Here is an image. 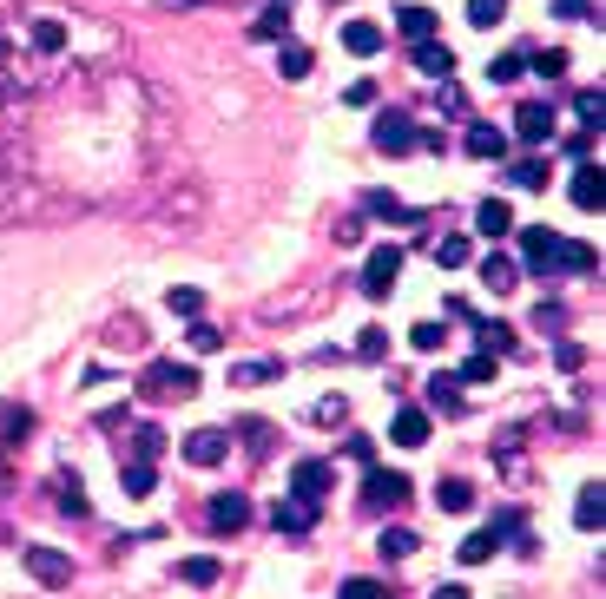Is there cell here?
<instances>
[{"instance_id":"obj_1","label":"cell","mask_w":606,"mask_h":599,"mask_svg":"<svg viewBox=\"0 0 606 599\" xmlns=\"http://www.w3.org/2000/svg\"><path fill=\"white\" fill-rule=\"evenodd\" d=\"M20 560H27V573L47 586V593H66V586H73V560H66V553H53V547H27Z\"/></svg>"},{"instance_id":"obj_2","label":"cell","mask_w":606,"mask_h":599,"mask_svg":"<svg viewBox=\"0 0 606 599\" xmlns=\"http://www.w3.org/2000/svg\"><path fill=\"white\" fill-rule=\"evenodd\" d=\"M198 389V376L185 363H152L145 369V395H159V402H185Z\"/></svg>"},{"instance_id":"obj_3","label":"cell","mask_w":606,"mask_h":599,"mask_svg":"<svg viewBox=\"0 0 606 599\" xmlns=\"http://www.w3.org/2000/svg\"><path fill=\"white\" fill-rule=\"evenodd\" d=\"M369 139H376V152H389V158H396V152H409V145H415V119H409L402 106H389L383 119L369 126Z\"/></svg>"},{"instance_id":"obj_4","label":"cell","mask_w":606,"mask_h":599,"mask_svg":"<svg viewBox=\"0 0 606 599\" xmlns=\"http://www.w3.org/2000/svg\"><path fill=\"white\" fill-rule=\"evenodd\" d=\"M514 264L534 270V277L560 270V237H554V231H521V257H514Z\"/></svg>"},{"instance_id":"obj_5","label":"cell","mask_w":606,"mask_h":599,"mask_svg":"<svg viewBox=\"0 0 606 599\" xmlns=\"http://www.w3.org/2000/svg\"><path fill=\"white\" fill-rule=\"evenodd\" d=\"M330 461H297V468H290V494H297L303 507H323V494H330Z\"/></svg>"},{"instance_id":"obj_6","label":"cell","mask_w":606,"mask_h":599,"mask_svg":"<svg viewBox=\"0 0 606 599\" xmlns=\"http://www.w3.org/2000/svg\"><path fill=\"white\" fill-rule=\"evenodd\" d=\"M495 461L508 468V481H514V488H527V481H534V461H527L521 428H501V435H495Z\"/></svg>"},{"instance_id":"obj_7","label":"cell","mask_w":606,"mask_h":599,"mask_svg":"<svg viewBox=\"0 0 606 599\" xmlns=\"http://www.w3.org/2000/svg\"><path fill=\"white\" fill-rule=\"evenodd\" d=\"M396 277H402V251H369V264H363V297L383 303L389 290H396Z\"/></svg>"},{"instance_id":"obj_8","label":"cell","mask_w":606,"mask_h":599,"mask_svg":"<svg viewBox=\"0 0 606 599\" xmlns=\"http://www.w3.org/2000/svg\"><path fill=\"white\" fill-rule=\"evenodd\" d=\"M402 501H409V481H402V474L369 468V481H363V507H369V514H383V507H402Z\"/></svg>"},{"instance_id":"obj_9","label":"cell","mask_w":606,"mask_h":599,"mask_svg":"<svg viewBox=\"0 0 606 599\" xmlns=\"http://www.w3.org/2000/svg\"><path fill=\"white\" fill-rule=\"evenodd\" d=\"M205 521H211V534H238V527L251 521V501H244V494H211Z\"/></svg>"},{"instance_id":"obj_10","label":"cell","mask_w":606,"mask_h":599,"mask_svg":"<svg viewBox=\"0 0 606 599\" xmlns=\"http://www.w3.org/2000/svg\"><path fill=\"white\" fill-rule=\"evenodd\" d=\"M224 455H231V435H224V428H198V435H185V461H192V468H218Z\"/></svg>"},{"instance_id":"obj_11","label":"cell","mask_w":606,"mask_h":599,"mask_svg":"<svg viewBox=\"0 0 606 599\" xmlns=\"http://www.w3.org/2000/svg\"><path fill=\"white\" fill-rule=\"evenodd\" d=\"M27 435H33V409H20V402H0V455H14Z\"/></svg>"},{"instance_id":"obj_12","label":"cell","mask_w":606,"mask_h":599,"mask_svg":"<svg viewBox=\"0 0 606 599\" xmlns=\"http://www.w3.org/2000/svg\"><path fill=\"white\" fill-rule=\"evenodd\" d=\"M481 284L495 290V297H508V290L521 284V264H514L508 251H488V257H481Z\"/></svg>"},{"instance_id":"obj_13","label":"cell","mask_w":606,"mask_h":599,"mask_svg":"<svg viewBox=\"0 0 606 599\" xmlns=\"http://www.w3.org/2000/svg\"><path fill=\"white\" fill-rule=\"evenodd\" d=\"M462 152H468V158H488V165H495V158H508V132H501V126H468Z\"/></svg>"},{"instance_id":"obj_14","label":"cell","mask_w":606,"mask_h":599,"mask_svg":"<svg viewBox=\"0 0 606 599\" xmlns=\"http://www.w3.org/2000/svg\"><path fill=\"white\" fill-rule=\"evenodd\" d=\"M514 132H521L527 145H547L554 139V106H521L514 112Z\"/></svg>"},{"instance_id":"obj_15","label":"cell","mask_w":606,"mask_h":599,"mask_svg":"<svg viewBox=\"0 0 606 599\" xmlns=\"http://www.w3.org/2000/svg\"><path fill=\"white\" fill-rule=\"evenodd\" d=\"M389 442H396V448H422V442H429V415H422V409H402L396 422H389Z\"/></svg>"},{"instance_id":"obj_16","label":"cell","mask_w":606,"mask_h":599,"mask_svg":"<svg viewBox=\"0 0 606 599\" xmlns=\"http://www.w3.org/2000/svg\"><path fill=\"white\" fill-rule=\"evenodd\" d=\"M409 60L422 66L429 79H448V73H455V53H448L442 40H415V53H409Z\"/></svg>"},{"instance_id":"obj_17","label":"cell","mask_w":606,"mask_h":599,"mask_svg":"<svg viewBox=\"0 0 606 599\" xmlns=\"http://www.w3.org/2000/svg\"><path fill=\"white\" fill-rule=\"evenodd\" d=\"M363 218H383V224H415L422 211H409L402 198H389V191H369V198H363Z\"/></svg>"},{"instance_id":"obj_18","label":"cell","mask_w":606,"mask_h":599,"mask_svg":"<svg viewBox=\"0 0 606 599\" xmlns=\"http://www.w3.org/2000/svg\"><path fill=\"white\" fill-rule=\"evenodd\" d=\"M600 521H606V494L587 481V488H580V501H574V527H580V534H600Z\"/></svg>"},{"instance_id":"obj_19","label":"cell","mask_w":606,"mask_h":599,"mask_svg":"<svg viewBox=\"0 0 606 599\" xmlns=\"http://www.w3.org/2000/svg\"><path fill=\"white\" fill-rule=\"evenodd\" d=\"M343 47H350L356 60H369V53H383V27H376V20H350V27H343Z\"/></svg>"},{"instance_id":"obj_20","label":"cell","mask_w":606,"mask_h":599,"mask_svg":"<svg viewBox=\"0 0 606 599\" xmlns=\"http://www.w3.org/2000/svg\"><path fill=\"white\" fill-rule=\"evenodd\" d=\"M271 527H277V534H303V527H317V507H303V501H277V507H271Z\"/></svg>"},{"instance_id":"obj_21","label":"cell","mask_w":606,"mask_h":599,"mask_svg":"<svg viewBox=\"0 0 606 599\" xmlns=\"http://www.w3.org/2000/svg\"><path fill=\"white\" fill-rule=\"evenodd\" d=\"M574 205H580V211H600V205H606V178L593 172V165H580V178H574Z\"/></svg>"},{"instance_id":"obj_22","label":"cell","mask_w":606,"mask_h":599,"mask_svg":"<svg viewBox=\"0 0 606 599\" xmlns=\"http://www.w3.org/2000/svg\"><path fill=\"white\" fill-rule=\"evenodd\" d=\"M475 231H481V237H508V231H514V211L501 205V198H488V205L475 211Z\"/></svg>"},{"instance_id":"obj_23","label":"cell","mask_w":606,"mask_h":599,"mask_svg":"<svg viewBox=\"0 0 606 599\" xmlns=\"http://www.w3.org/2000/svg\"><path fill=\"white\" fill-rule=\"evenodd\" d=\"M521 66H527V73H541V79H560V73H567V53H560V47H521Z\"/></svg>"},{"instance_id":"obj_24","label":"cell","mask_w":606,"mask_h":599,"mask_svg":"<svg viewBox=\"0 0 606 599\" xmlns=\"http://www.w3.org/2000/svg\"><path fill=\"white\" fill-rule=\"evenodd\" d=\"M119 488H126L132 501H145V494L159 488V468H152V461H126V474H119Z\"/></svg>"},{"instance_id":"obj_25","label":"cell","mask_w":606,"mask_h":599,"mask_svg":"<svg viewBox=\"0 0 606 599\" xmlns=\"http://www.w3.org/2000/svg\"><path fill=\"white\" fill-rule=\"evenodd\" d=\"M468 323H475V336H481V349H488V356H508V349H514L508 323H488V316H468Z\"/></svg>"},{"instance_id":"obj_26","label":"cell","mask_w":606,"mask_h":599,"mask_svg":"<svg viewBox=\"0 0 606 599\" xmlns=\"http://www.w3.org/2000/svg\"><path fill=\"white\" fill-rule=\"evenodd\" d=\"M435 507H442V514H468V507H475V488H468V481H435Z\"/></svg>"},{"instance_id":"obj_27","label":"cell","mask_w":606,"mask_h":599,"mask_svg":"<svg viewBox=\"0 0 606 599\" xmlns=\"http://www.w3.org/2000/svg\"><path fill=\"white\" fill-rule=\"evenodd\" d=\"M284 27H290V0H264V14L251 20V33H257V40H277Z\"/></svg>"},{"instance_id":"obj_28","label":"cell","mask_w":606,"mask_h":599,"mask_svg":"<svg viewBox=\"0 0 606 599\" xmlns=\"http://www.w3.org/2000/svg\"><path fill=\"white\" fill-rule=\"evenodd\" d=\"M310 66H317V60H310V47H297V40L277 47V73H284V79H310Z\"/></svg>"},{"instance_id":"obj_29","label":"cell","mask_w":606,"mask_h":599,"mask_svg":"<svg viewBox=\"0 0 606 599\" xmlns=\"http://www.w3.org/2000/svg\"><path fill=\"white\" fill-rule=\"evenodd\" d=\"M159 448H165V428L159 422H139V428H132V461H159Z\"/></svg>"},{"instance_id":"obj_30","label":"cell","mask_w":606,"mask_h":599,"mask_svg":"<svg viewBox=\"0 0 606 599\" xmlns=\"http://www.w3.org/2000/svg\"><path fill=\"white\" fill-rule=\"evenodd\" d=\"M178 580H185V586H198V593H211V586H218L224 573H218V560H205V553H198V560H185V567H178Z\"/></svg>"},{"instance_id":"obj_31","label":"cell","mask_w":606,"mask_h":599,"mask_svg":"<svg viewBox=\"0 0 606 599\" xmlns=\"http://www.w3.org/2000/svg\"><path fill=\"white\" fill-rule=\"evenodd\" d=\"M508 178H514L521 191H547V158H514Z\"/></svg>"},{"instance_id":"obj_32","label":"cell","mask_w":606,"mask_h":599,"mask_svg":"<svg viewBox=\"0 0 606 599\" xmlns=\"http://www.w3.org/2000/svg\"><path fill=\"white\" fill-rule=\"evenodd\" d=\"M396 33H402V40H429V33H435V14H429V7H402V14H396Z\"/></svg>"},{"instance_id":"obj_33","label":"cell","mask_w":606,"mask_h":599,"mask_svg":"<svg viewBox=\"0 0 606 599\" xmlns=\"http://www.w3.org/2000/svg\"><path fill=\"white\" fill-rule=\"evenodd\" d=\"M271 442H277V428H271V422H264V415H244V448H251V455H257V461L271 455Z\"/></svg>"},{"instance_id":"obj_34","label":"cell","mask_w":606,"mask_h":599,"mask_svg":"<svg viewBox=\"0 0 606 599\" xmlns=\"http://www.w3.org/2000/svg\"><path fill=\"white\" fill-rule=\"evenodd\" d=\"M310 422H317V428H343V422H350V402H343V395H323L317 409H310Z\"/></svg>"},{"instance_id":"obj_35","label":"cell","mask_w":606,"mask_h":599,"mask_svg":"<svg viewBox=\"0 0 606 599\" xmlns=\"http://www.w3.org/2000/svg\"><path fill=\"white\" fill-rule=\"evenodd\" d=\"M495 547H501V540H495V527H481V534H468V540H462V567H481V560H488Z\"/></svg>"},{"instance_id":"obj_36","label":"cell","mask_w":606,"mask_h":599,"mask_svg":"<svg viewBox=\"0 0 606 599\" xmlns=\"http://www.w3.org/2000/svg\"><path fill=\"white\" fill-rule=\"evenodd\" d=\"M376 547H383V560H409L415 534H409V527H383V540H376Z\"/></svg>"},{"instance_id":"obj_37","label":"cell","mask_w":606,"mask_h":599,"mask_svg":"<svg viewBox=\"0 0 606 599\" xmlns=\"http://www.w3.org/2000/svg\"><path fill=\"white\" fill-rule=\"evenodd\" d=\"M356 356H363V363H383V356H389V330H376V323H369V330L356 336Z\"/></svg>"},{"instance_id":"obj_38","label":"cell","mask_w":606,"mask_h":599,"mask_svg":"<svg viewBox=\"0 0 606 599\" xmlns=\"http://www.w3.org/2000/svg\"><path fill=\"white\" fill-rule=\"evenodd\" d=\"M429 402H435L442 415H462V389H455L448 376H435V382H429Z\"/></svg>"},{"instance_id":"obj_39","label":"cell","mask_w":606,"mask_h":599,"mask_svg":"<svg viewBox=\"0 0 606 599\" xmlns=\"http://www.w3.org/2000/svg\"><path fill=\"white\" fill-rule=\"evenodd\" d=\"M231 382L238 389H264V382H277V363H244V369H231Z\"/></svg>"},{"instance_id":"obj_40","label":"cell","mask_w":606,"mask_h":599,"mask_svg":"<svg viewBox=\"0 0 606 599\" xmlns=\"http://www.w3.org/2000/svg\"><path fill=\"white\" fill-rule=\"evenodd\" d=\"M53 501H60L66 514H86V488H80V474H73V481H53Z\"/></svg>"},{"instance_id":"obj_41","label":"cell","mask_w":606,"mask_h":599,"mask_svg":"<svg viewBox=\"0 0 606 599\" xmlns=\"http://www.w3.org/2000/svg\"><path fill=\"white\" fill-rule=\"evenodd\" d=\"M593 264H600L593 244H567V237H560V270H593Z\"/></svg>"},{"instance_id":"obj_42","label":"cell","mask_w":606,"mask_h":599,"mask_svg":"<svg viewBox=\"0 0 606 599\" xmlns=\"http://www.w3.org/2000/svg\"><path fill=\"white\" fill-rule=\"evenodd\" d=\"M455 376H462V382H495V356H488V349H475V356H468Z\"/></svg>"},{"instance_id":"obj_43","label":"cell","mask_w":606,"mask_h":599,"mask_svg":"<svg viewBox=\"0 0 606 599\" xmlns=\"http://www.w3.org/2000/svg\"><path fill=\"white\" fill-rule=\"evenodd\" d=\"M508 14V0H468V27H495Z\"/></svg>"},{"instance_id":"obj_44","label":"cell","mask_w":606,"mask_h":599,"mask_svg":"<svg viewBox=\"0 0 606 599\" xmlns=\"http://www.w3.org/2000/svg\"><path fill=\"white\" fill-rule=\"evenodd\" d=\"M574 112H580V126H606V93H580Z\"/></svg>"},{"instance_id":"obj_45","label":"cell","mask_w":606,"mask_h":599,"mask_svg":"<svg viewBox=\"0 0 606 599\" xmlns=\"http://www.w3.org/2000/svg\"><path fill=\"white\" fill-rule=\"evenodd\" d=\"M185 343H192V356H218V349H224V336L211 330V323H192V336H185Z\"/></svg>"},{"instance_id":"obj_46","label":"cell","mask_w":606,"mask_h":599,"mask_svg":"<svg viewBox=\"0 0 606 599\" xmlns=\"http://www.w3.org/2000/svg\"><path fill=\"white\" fill-rule=\"evenodd\" d=\"M435 264H442V270L468 264V237H442V244H435Z\"/></svg>"},{"instance_id":"obj_47","label":"cell","mask_w":606,"mask_h":599,"mask_svg":"<svg viewBox=\"0 0 606 599\" xmlns=\"http://www.w3.org/2000/svg\"><path fill=\"white\" fill-rule=\"evenodd\" d=\"M442 336H448V323H415V330H409V343L422 349V356H429V349H442Z\"/></svg>"},{"instance_id":"obj_48","label":"cell","mask_w":606,"mask_h":599,"mask_svg":"<svg viewBox=\"0 0 606 599\" xmlns=\"http://www.w3.org/2000/svg\"><path fill=\"white\" fill-rule=\"evenodd\" d=\"M527 66H521V53H501V60H488V79H495V86H508V79H521Z\"/></svg>"},{"instance_id":"obj_49","label":"cell","mask_w":606,"mask_h":599,"mask_svg":"<svg viewBox=\"0 0 606 599\" xmlns=\"http://www.w3.org/2000/svg\"><path fill=\"white\" fill-rule=\"evenodd\" d=\"M165 303H172L178 316H198V310H205V297H198V290H172V297H165Z\"/></svg>"},{"instance_id":"obj_50","label":"cell","mask_w":606,"mask_h":599,"mask_svg":"<svg viewBox=\"0 0 606 599\" xmlns=\"http://www.w3.org/2000/svg\"><path fill=\"white\" fill-rule=\"evenodd\" d=\"M343 599H383V580H343Z\"/></svg>"},{"instance_id":"obj_51","label":"cell","mask_w":606,"mask_h":599,"mask_svg":"<svg viewBox=\"0 0 606 599\" xmlns=\"http://www.w3.org/2000/svg\"><path fill=\"white\" fill-rule=\"evenodd\" d=\"M534 323H541V330H554V336H560V323H567V310H560V303H541V310H534Z\"/></svg>"},{"instance_id":"obj_52","label":"cell","mask_w":606,"mask_h":599,"mask_svg":"<svg viewBox=\"0 0 606 599\" xmlns=\"http://www.w3.org/2000/svg\"><path fill=\"white\" fill-rule=\"evenodd\" d=\"M435 106H442V112H468V99H462V86H448V79H442V99H435Z\"/></svg>"},{"instance_id":"obj_53","label":"cell","mask_w":606,"mask_h":599,"mask_svg":"<svg viewBox=\"0 0 606 599\" xmlns=\"http://www.w3.org/2000/svg\"><path fill=\"white\" fill-rule=\"evenodd\" d=\"M554 7H560L567 20H593V0H554Z\"/></svg>"},{"instance_id":"obj_54","label":"cell","mask_w":606,"mask_h":599,"mask_svg":"<svg viewBox=\"0 0 606 599\" xmlns=\"http://www.w3.org/2000/svg\"><path fill=\"white\" fill-rule=\"evenodd\" d=\"M369 99H376V86H369V79H356L350 93H343V106H369Z\"/></svg>"},{"instance_id":"obj_55","label":"cell","mask_w":606,"mask_h":599,"mask_svg":"<svg viewBox=\"0 0 606 599\" xmlns=\"http://www.w3.org/2000/svg\"><path fill=\"white\" fill-rule=\"evenodd\" d=\"M159 7H205V0H159Z\"/></svg>"}]
</instances>
